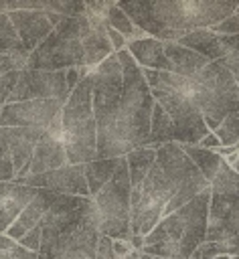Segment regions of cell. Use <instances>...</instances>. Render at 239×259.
<instances>
[{
  "instance_id": "277c9868",
  "label": "cell",
  "mask_w": 239,
  "mask_h": 259,
  "mask_svg": "<svg viewBox=\"0 0 239 259\" xmlns=\"http://www.w3.org/2000/svg\"><path fill=\"white\" fill-rule=\"evenodd\" d=\"M93 77V115L97 125V160L124 158L130 148L122 134V87L124 69L117 53L109 55L95 71Z\"/></svg>"
},
{
  "instance_id": "2e32d148",
  "label": "cell",
  "mask_w": 239,
  "mask_h": 259,
  "mask_svg": "<svg viewBox=\"0 0 239 259\" xmlns=\"http://www.w3.org/2000/svg\"><path fill=\"white\" fill-rule=\"evenodd\" d=\"M65 166H69V158H67L65 146H63V123H61V115H59L45 130L43 138L38 140V144L34 148L32 162H30L28 176L51 172V170H59V168H65Z\"/></svg>"
},
{
  "instance_id": "8992f818",
  "label": "cell",
  "mask_w": 239,
  "mask_h": 259,
  "mask_svg": "<svg viewBox=\"0 0 239 259\" xmlns=\"http://www.w3.org/2000/svg\"><path fill=\"white\" fill-rule=\"evenodd\" d=\"M63 146L69 164H87L97 160V125L93 115V77L79 81L61 109Z\"/></svg>"
},
{
  "instance_id": "8d00e7d4",
  "label": "cell",
  "mask_w": 239,
  "mask_h": 259,
  "mask_svg": "<svg viewBox=\"0 0 239 259\" xmlns=\"http://www.w3.org/2000/svg\"><path fill=\"white\" fill-rule=\"evenodd\" d=\"M190 259H201V253H198V251H196V253H194V255H192V257H190Z\"/></svg>"
},
{
  "instance_id": "6da1fadb",
  "label": "cell",
  "mask_w": 239,
  "mask_h": 259,
  "mask_svg": "<svg viewBox=\"0 0 239 259\" xmlns=\"http://www.w3.org/2000/svg\"><path fill=\"white\" fill-rule=\"evenodd\" d=\"M117 4L142 32L162 42L178 40L198 28H213L239 8V2L229 0H126Z\"/></svg>"
},
{
  "instance_id": "4fadbf2b",
  "label": "cell",
  "mask_w": 239,
  "mask_h": 259,
  "mask_svg": "<svg viewBox=\"0 0 239 259\" xmlns=\"http://www.w3.org/2000/svg\"><path fill=\"white\" fill-rule=\"evenodd\" d=\"M87 69H69V71H28L24 69L18 75V81L6 103L32 101V99H57L67 101L73 89L79 85L83 77H87Z\"/></svg>"
},
{
  "instance_id": "cb8c5ba5",
  "label": "cell",
  "mask_w": 239,
  "mask_h": 259,
  "mask_svg": "<svg viewBox=\"0 0 239 259\" xmlns=\"http://www.w3.org/2000/svg\"><path fill=\"white\" fill-rule=\"evenodd\" d=\"M182 148V152L192 160V164L198 168V172L203 174V178L211 184L221 168V164L225 162V158L217 152V150H207L201 146H188V144H178Z\"/></svg>"
},
{
  "instance_id": "5bb4252c",
  "label": "cell",
  "mask_w": 239,
  "mask_h": 259,
  "mask_svg": "<svg viewBox=\"0 0 239 259\" xmlns=\"http://www.w3.org/2000/svg\"><path fill=\"white\" fill-rule=\"evenodd\" d=\"M63 101L57 99H32L2 105L0 127H30L47 130L63 109Z\"/></svg>"
},
{
  "instance_id": "836d02e7",
  "label": "cell",
  "mask_w": 239,
  "mask_h": 259,
  "mask_svg": "<svg viewBox=\"0 0 239 259\" xmlns=\"http://www.w3.org/2000/svg\"><path fill=\"white\" fill-rule=\"evenodd\" d=\"M95 259H117V255H115V249H113V241H111L109 237H103V235L99 237Z\"/></svg>"
},
{
  "instance_id": "3957f363",
  "label": "cell",
  "mask_w": 239,
  "mask_h": 259,
  "mask_svg": "<svg viewBox=\"0 0 239 259\" xmlns=\"http://www.w3.org/2000/svg\"><path fill=\"white\" fill-rule=\"evenodd\" d=\"M211 188L158 221L144 237L142 253L156 259H190L207 243Z\"/></svg>"
},
{
  "instance_id": "e0dca14e",
  "label": "cell",
  "mask_w": 239,
  "mask_h": 259,
  "mask_svg": "<svg viewBox=\"0 0 239 259\" xmlns=\"http://www.w3.org/2000/svg\"><path fill=\"white\" fill-rule=\"evenodd\" d=\"M24 49L28 51V55L53 32L55 24L49 18L47 10H12L8 12Z\"/></svg>"
},
{
  "instance_id": "30bf717a",
  "label": "cell",
  "mask_w": 239,
  "mask_h": 259,
  "mask_svg": "<svg viewBox=\"0 0 239 259\" xmlns=\"http://www.w3.org/2000/svg\"><path fill=\"white\" fill-rule=\"evenodd\" d=\"M28 71H69L85 69V51L81 36V16L63 18L53 32L28 55Z\"/></svg>"
},
{
  "instance_id": "8fae6325",
  "label": "cell",
  "mask_w": 239,
  "mask_h": 259,
  "mask_svg": "<svg viewBox=\"0 0 239 259\" xmlns=\"http://www.w3.org/2000/svg\"><path fill=\"white\" fill-rule=\"evenodd\" d=\"M239 237V172L227 160L211 182L207 243H233Z\"/></svg>"
},
{
  "instance_id": "7402d4cb",
  "label": "cell",
  "mask_w": 239,
  "mask_h": 259,
  "mask_svg": "<svg viewBox=\"0 0 239 259\" xmlns=\"http://www.w3.org/2000/svg\"><path fill=\"white\" fill-rule=\"evenodd\" d=\"M164 53H166V59L172 65V73L180 75V77H186V79H194L209 65V61L205 57H201L198 53L182 47L176 40L164 42Z\"/></svg>"
},
{
  "instance_id": "9a60e30c",
  "label": "cell",
  "mask_w": 239,
  "mask_h": 259,
  "mask_svg": "<svg viewBox=\"0 0 239 259\" xmlns=\"http://www.w3.org/2000/svg\"><path fill=\"white\" fill-rule=\"evenodd\" d=\"M18 184H26L30 188L36 190H49L55 194H63V196H83V198H91L89 196V186H87V178H85V164H69L65 168L59 170H51V172H43V174H34L24 178Z\"/></svg>"
},
{
  "instance_id": "4316f807",
  "label": "cell",
  "mask_w": 239,
  "mask_h": 259,
  "mask_svg": "<svg viewBox=\"0 0 239 259\" xmlns=\"http://www.w3.org/2000/svg\"><path fill=\"white\" fill-rule=\"evenodd\" d=\"M0 55L16 57V59H28V51L24 49L8 12L0 14Z\"/></svg>"
},
{
  "instance_id": "d6986e66",
  "label": "cell",
  "mask_w": 239,
  "mask_h": 259,
  "mask_svg": "<svg viewBox=\"0 0 239 259\" xmlns=\"http://www.w3.org/2000/svg\"><path fill=\"white\" fill-rule=\"evenodd\" d=\"M36 188L18 182H0V231L6 233L22 208L32 200Z\"/></svg>"
},
{
  "instance_id": "9c48e42d",
  "label": "cell",
  "mask_w": 239,
  "mask_h": 259,
  "mask_svg": "<svg viewBox=\"0 0 239 259\" xmlns=\"http://www.w3.org/2000/svg\"><path fill=\"white\" fill-rule=\"evenodd\" d=\"M99 233L111 241H130L132 239V184L128 174L126 156L122 158L111 180L91 196Z\"/></svg>"
},
{
  "instance_id": "f35d334b",
  "label": "cell",
  "mask_w": 239,
  "mask_h": 259,
  "mask_svg": "<svg viewBox=\"0 0 239 259\" xmlns=\"http://www.w3.org/2000/svg\"><path fill=\"white\" fill-rule=\"evenodd\" d=\"M0 113H2V107H0Z\"/></svg>"
},
{
  "instance_id": "4dcf8cb0",
  "label": "cell",
  "mask_w": 239,
  "mask_h": 259,
  "mask_svg": "<svg viewBox=\"0 0 239 259\" xmlns=\"http://www.w3.org/2000/svg\"><path fill=\"white\" fill-rule=\"evenodd\" d=\"M198 253H201V259H213V257H225V255L227 257H237L239 255V237L229 245H225V243H205L198 249Z\"/></svg>"
},
{
  "instance_id": "d6a6232c",
  "label": "cell",
  "mask_w": 239,
  "mask_h": 259,
  "mask_svg": "<svg viewBox=\"0 0 239 259\" xmlns=\"http://www.w3.org/2000/svg\"><path fill=\"white\" fill-rule=\"evenodd\" d=\"M211 30L217 32V34H239V8H237L227 20L215 24Z\"/></svg>"
},
{
  "instance_id": "52a82bcc",
  "label": "cell",
  "mask_w": 239,
  "mask_h": 259,
  "mask_svg": "<svg viewBox=\"0 0 239 259\" xmlns=\"http://www.w3.org/2000/svg\"><path fill=\"white\" fill-rule=\"evenodd\" d=\"M117 59L124 69V87H122V134L132 150L146 148L150 140V123L154 111V97L150 85L136 65L128 49L117 53Z\"/></svg>"
},
{
  "instance_id": "5b68a950",
  "label": "cell",
  "mask_w": 239,
  "mask_h": 259,
  "mask_svg": "<svg viewBox=\"0 0 239 259\" xmlns=\"http://www.w3.org/2000/svg\"><path fill=\"white\" fill-rule=\"evenodd\" d=\"M142 73L150 85L154 101L160 103L174 125V144L196 146L205 136L211 134L192 97L190 79L166 71L142 69Z\"/></svg>"
},
{
  "instance_id": "f1b7e54d",
  "label": "cell",
  "mask_w": 239,
  "mask_h": 259,
  "mask_svg": "<svg viewBox=\"0 0 239 259\" xmlns=\"http://www.w3.org/2000/svg\"><path fill=\"white\" fill-rule=\"evenodd\" d=\"M213 134L219 138L221 148H231V146L239 144V111L227 115Z\"/></svg>"
},
{
  "instance_id": "ffe728a7",
  "label": "cell",
  "mask_w": 239,
  "mask_h": 259,
  "mask_svg": "<svg viewBox=\"0 0 239 259\" xmlns=\"http://www.w3.org/2000/svg\"><path fill=\"white\" fill-rule=\"evenodd\" d=\"M128 53L132 55V59L136 61V65L140 69H150V71H166L172 73V65L166 59L164 53V42L152 36H144L140 40H132L128 42Z\"/></svg>"
},
{
  "instance_id": "e575fe53",
  "label": "cell",
  "mask_w": 239,
  "mask_h": 259,
  "mask_svg": "<svg viewBox=\"0 0 239 259\" xmlns=\"http://www.w3.org/2000/svg\"><path fill=\"white\" fill-rule=\"evenodd\" d=\"M196 146H201V148H207V150H221V142H219V138L211 132L209 136H205Z\"/></svg>"
},
{
  "instance_id": "74e56055",
  "label": "cell",
  "mask_w": 239,
  "mask_h": 259,
  "mask_svg": "<svg viewBox=\"0 0 239 259\" xmlns=\"http://www.w3.org/2000/svg\"><path fill=\"white\" fill-rule=\"evenodd\" d=\"M213 259H231V257H227V255H225V257H213Z\"/></svg>"
},
{
  "instance_id": "d590c367",
  "label": "cell",
  "mask_w": 239,
  "mask_h": 259,
  "mask_svg": "<svg viewBox=\"0 0 239 259\" xmlns=\"http://www.w3.org/2000/svg\"><path fill=\"white\" fill-rule=\"evenodd\" d=\"M140 259H156V257H150V255H144V253L140 251Z\"/></svg>"
},
{
  "instance_id": "1f68e13d",
  "label": "cell",
  "mask_w": 239,
  "mask_h": 259,
  "mask_svg": "<svg viewBox=\"0 0 239 259\" xmlns=\"http://www.w3.org/2000/svg\"><path fill=\"white\" fill-rule=\"evenodd\" d=\"M24 69H26V61L24 59L0 55V77H4L8 73H18V71H24Z\"/></svg>"
},
{
  "instance_id": "7a4b0ae2",
  "label": "cell",
  "mask_w": 239,
  "mask_h": 259,
  "mask_svg": "<svg viewBox=\"0 0 239 259\" xmlns=\"http://www.w3.org/2000/svg\"><path fill=\"white\" fill-rule=\"evenodd\" d=\"M97 212L91 198L63 196L43 219L38 259H95L99 243Z\"/></svg>"
},
{
  "instance_id": "f546056e",
  "label": "cell",
  "mask_w": 239,
  "mask_h": 259,
  "mask_svg": "<svg viewBox=\"0 0 239 259\" xmlns=\"http://www.w3.org/2000/svg\"><path fill=\"white\" fill-rule=\"evenodd\" d=\"M0 259H38L34 251L24 249L18 241L8 235H0Z\"/></svg>"
},
{
  "instance_id": "603a6c76",
  "label": "cell",
  "mask_w": 239,
  "mask_h": 259,
  "mask_svg": "<svg viewBox=\"0 0 239 259\" xmlns=\"http://www.w3.org/2000/svg\"><path fill=\"white\" fill-rule=\"evenodd\" d=\"M176 42H180L182 47L198 53L201 57H205L209 63H217L225 59V47H223V38L221 34L213 32L211 28H198L188 32L186 36L178 38Z\"/></svg>"
},
{
  "instance_id": "44dd1931",
  "label": "cell",
  "mask_w": 239,
  "mask_h": 259,
  "mask_svg": "<svg viewBox=\"0 0 239 259\" xmlns=\"http://www.w3.org/2000/svg\"><path fill=\"white\" fill-rule=\"evenodd\" d=\"M85 4H87L89 10H93V12L103 20L105 26L117 30L128 42L140 40V38L148 36L146 32H142V30L130 20V16L120 8L117 2H85Z\"/></svg>"
},
{
  "instance_id": "ac0fdd59",
  "label": "cell",
  "mask_w": 239,
  "mask_h": 259,
  "mask_svg": "<svg viewBox=\"0 0 239 259\" xmlns=\"http://www.w3.org/2000/svg\"><path fill=\"white\" fill-rule=\"evenodd\" d=\"M57 198H59V194H55V192L36 190L32 200L22 208V212L16 217V221L8 227V231L4 235H8L14 241H20L26 233H30L32 229H36L43 223V219L47 217V212L51 210V206L55 204Z\"/></svg>"
},
{
  "instance_id": "83f0119b",
  "label": "cell",
  "mask_w": 239,
  "mask_h": 259,
  "mask_svg": "<svg viewBox=\"0 0 239 259\" xmlns=\"http://www.w3.org/2000/svg\"><path fill=\"white\" fill-rule=\"evenodd\" d=\"M154 160H156V150H152V148H138V150H132V152L126 156L132 188H136V186L142 184V180H144L146 174L150 172Z\"/></svg>"
},
{
  "instance_id": "7c38bea8",
  "label": "cell",
  "mask_w": 239,
  "mask_h": 259,
  "mask_svg": "<svg viewBox=\"0 0 239 259\" xmlns=\"http://www.w3.org/2000/svg\"><path fill=\"white\" fill-rule=\"evenodd\" d=\"M172 198L174 186L154 160L142 184L132 188V237H146L164 217Z\"/></svg>"
},
{
  "instance_id": "ba28073f",
  "label": "cell",
  "mask_w": 239,
  "mask_h": 259,
  "mask_svg": "<svg viewBox=\"0 0 239 259\" xmlns=\"http://www.w3.org/2000/svg\"><path fill=\"white\" fill-rule=\"evenodd\" d=\"M190 81L192 97L211 132H215L227 115L239 111V85L221 61L209 63Z\"/></svg>"
},
{
  "instance_id": "484cf974",
  "label": "cell",
  "mask_w": 239,
  "mask_h": 259,
  "mask_svg": "<svg viewBox=\"0 0 239 259\" xmlns=\"http://www.w3.org/2000/svg\"><path fill=\"white\" fill-rule=\"evenodd\" d=\"M166 144H174V125L166 111L160 107V103H154L152 111V123H150V140L146 148L158 150Z\"/></svg>"
},
{
  "instance_id": "d4e9b609",
  "label": "cell",
  "mask_w": 239,
  "mask_h": 259,
  "mask_svg": "<svg viewBox=\"0 0 239 259\" xmlns=\"http://www.w3.org/2000/svg\"><path fill=\"white\" fill-rule=\"evenodd\" d=\"M122 158H109V160H93L85 164V178L89 186V196H95L115 174Z\"/></svg>"
}]
</instances>
